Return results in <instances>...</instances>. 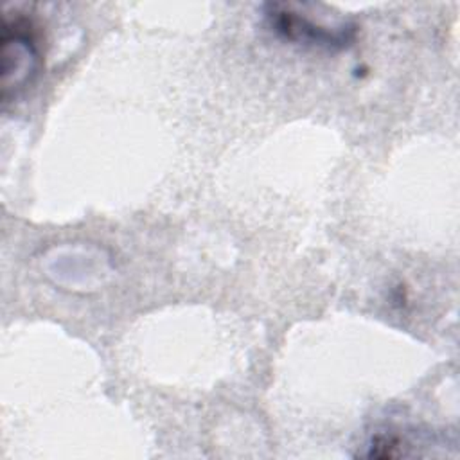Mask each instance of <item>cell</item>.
I'll return each instance as SVG.
<instances>
[{
  "mask_svg": "<svg viewBox=\"0 0 460 460\" xmlns=\"http://www.w3.org/2000/svg\"><path fill=\"white\" fill-rule=\"evenodd\" d=\"M2 95L22 90L38 68V45L32 25L23 16H4L2 23Z\"/></svg>",
  "mask_w": 460,
  "mask_h": 460,
  "instance_id": "cell-2",
  "label": "cell"
},
{
  "mask_svg": "<svg viewBox=\"0 0 460 460\" xmlns=\"http://www.w3.org/2000/svg\"><path fill=\"white\" fill-rule=\"evenodd\" d=\"M268 27L284 40L322 49H343L356 36V25L349 22L325 23L314 20L293 4H268L264 7Z\"/></svg>",
  "mask_w": 460,
  "mask_h": 460,
  "instance_id": "cell-1",
  "label": "cell"
}]
</instances>
